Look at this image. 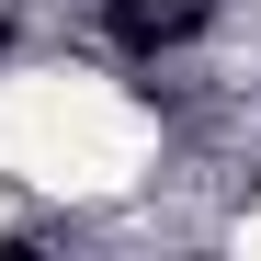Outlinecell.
Instances as JSON below:
<instances>
[{
	"label": "cell",
	"instance_id": "cell-1",
	"mask_svg": "<svg viewBox=\"0 0 261 261\" xmlns=\"http://www.w3.org/2000/svg\"><path fill=\"white\" fill-rule=\"evenodd\" d=\"M114 34H125V46H182V34H193V12H182V0H125V12H114Z\"/></svg>",
	"mask_w": 261,
	"mask_h": 261
}]
</instances>
